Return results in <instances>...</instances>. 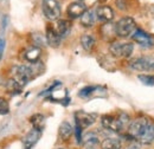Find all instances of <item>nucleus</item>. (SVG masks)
Returning a JSON list of instances; mask_svg holds the SVG:
<instances>
[{
    "mask_svg": "<svg viewBox=\"0 0 154 149\" xmlns=\"http://www.w3.org/2000/svg\"><path fill=\"white\" fill-rule=\"evenodd\" d=\"M33 39V43H35V46H38V47H40L45 41H46V39H45V37H43L40 33H36L35 35V37L32 38Z\"/></svg>",
    "mask_w": 154,
    "mask_h": 149,
    "instance_id": "nucleus-26",
    "label": "nucleus"
},
{
    "mask_svg": "<svg viewBox=\"0 0 154 149\" xmlns=\"http://www.w3.org/2000/svg\"><path fill=\"white\" fill-rule=\"evenodd\" d=\"M95 90H96V87H85V88H83L82 90H79L78 96H79V97H83V98L89 97L91 93H94Z\"/></svg>",
    "mask_w": 154,
    "mask_h": 149,
    "instance_id": "nucleus-24",
    "label": "nucleus"
},
{
    "mask_svg": "<svg viewBox=\"0 0 154 149\" xmlns=\"http://www.w3.org/2000/svg\"><path fill=\"white\" fill-rule=\"evenodd\" d=\"M136 30L135 20L132 17H123L115 24V33L117 37L127 38Z\"/></svg>",
    "mask_w": 154,
    "mask_h": 149,
    "instance_id": "nucleus-2",
    "label": "nucleus"
},
{
    "mask_svg": "<svg viewBox=\"0 0 154 149\" xmlns=\"http://www.w3.org/2000/svg\"><path fill=\"white\" fill-rule=\"evenodd\" d=\"M95 38L90 35H84L81 38V45L85 51H91L95 46Z\"/></svg>",
    "mask_w": 154,
    "mask_h": 149,
    "instance_id": "nucleus-21",
    "label": "nucleus"
},
{
    "mask_svg": "<svg viewBox=\"0 0 154 149\" xmlns=\"http://www.w3.org/2000/svg\"><path fill=\"white\" fill-rule=\"evenodd\" d=\"M13 74H14L13 79L23 88V87H25L26 83L33 77L35 70H33V66L18 65V66H16V68L13 69Z\"/></svg>",
    "mask_w": 154,
    "mask_h": 149,
    "instance_id": "nucleus-3",
    "label": "nucleus"
},
{
    "mask_svg": "<svg viewBox=\"0 0 154 149\" xmlns=\"http://www.w3.org/2000/svg\"><path fill=\"white\" fill-rule=\"evenodd\" d=\"M127 149H140V147H139L136 143H133V144H131Z\"/></svg>",
    "mask_w": 154,
    "mask_h": 149,
    "instance_id": "nucleus-29",
    "label": "nucleus"
},
{
    "mask_svg": "<svg viewBox=\"0 0 154 149\" xmlns=\"http://www.w3.org/2000/svg\"><path fill=\"white\" fill-rule=\"evenodd\" d=\"M134 46L132 43H119L114 41L109 46V51L114 57H129L133 53Z\"/></svg>",
    "mask_w": 154,
    "mask_h": 149,
    "instance_id": "nucleus-6",
    "label": "nucleus"
},
{
    "mask_svg": "<svg viewBox=\"0 0 154 149\" xmlns=\"http://www.w3.org/2000/svg\"><path fill=\"white\" fill-rule=\"evenodd\" d=\"M141 143L143 144H148V143H152L154 141V123L151 122V124L148 126V128L146 129V131L143 132V135L140 137L139 140Z\"/></svg>",
    "mask_w": 154,
    "mask_h": 149,
    "instance_id": "nucleus-18",
    "label": "nucleus"
},
{
    "mask_svg": "<svg viewBox=\"0 0 154 149\" xmlns=\"http://www.w3.org/2000/svg\"><path fill=\"white\" fill-rule=\"evenodd\" d=\"M75 132H76V137H77V142L78 143H81L82 142V137H81V135H82V129L78 127V126H76V129H75Z\"/></svg>",
    "mask_w": 154,
    "mask_h": 149,
    "instance_id": "nucleus-27",
    "label": "nucleus"
},
{
    "mask_svg": "<svg viewBox=\"0 0 154 149\" xmlns=\"http://www.w3.org/2000/svg\"><path fill=\"white\" fill-rule=\"evenodd\" d=\"M129 66L136 71H152L154 70V58L152 57H139L129 62Z\"/></svg>",
    "mask_w": 154,
    "mask_h": 149,
    "instance_id": "nucleus-7",
    "label": "nucleus"
},
{
    "mask_svg": "<svg viewBox=\"0 0 154 149\" xmlns=\"http://www.w3.org/2000/svg\"><path fill=\"white\" fill-rule=\"evenodd\" d=\"M40 53H42V50L38 46H31L29 47L25 52H24V58L27 60V62H31V63H36L40 57Z\"/></svg>",
    "mask_w": 154,
    "mask_h": 149,
    "instance_id": "nucleus-15",
    "label": "nucleus"
},
{
    "mask_svg": "<svg viewBox=\"0 0 154 149\" xmlns=\"http://www.w3.org/2000/svg\"><path fill=\"white\" fill-rule=\"evenodd\" d=\"M96 18L102 23H110L114 18V11L109 6H100L95 11Z\"/></svg>",
    "mask_w": 154,
    "mask_h": 149,
    "instance_id": "nucleus-12",
    "label": "nucleus"
},
{
    "mask_svg": "<svg viewBox=\"0 0 154 149\" xmlns=\"http://www.w3.org/2000/svg\"><path fill=\"white\" fill-rule=\"evenodd\" d=\"M10 112V105L8 102L5 98L0 97V115H7Z\"/></svg>",
    "mask_w": 154,
    "mask_h": 149,
    "instance_id": "nucleus-25",
    "label": "nucleus"
},
{
    "mask_svg": "<svg viewBox=\"0 0 154 149\" xmlns=\"http://www.w3.org/2000/svg\"><path fill=\"white\" fill-rule=\"evenodd\" d=\"M95 120H96V115H94V114H89V112L84 111L75 112L76 126H78L81 129H85V128L90 127L91 124H94Z\"/></svg>",
    "mask_w": 154,
    "mask_h": 149,
    "instance_id": "nucleus-9",
    "label": "nucleus"
},
{
    "mask_svg": "<svg viewBox=\"0 0 154 149\" xmlns=\"http://www.w3.org/2000/svg\"><path fill=\"white\" fill-rule=\"evenodd\" d=\"M59 137L64 141L69 140L70 136L74 134V129L71 127V124L69 122H63L60 126H59Z\"/></svg>",
    "mask_w": 154,
    "mask_h": 149,
    "instance_id": "nucleus-17",
    "label": "nucleus"
},
{
    "mask_svg": "<svg viewBox=\"0 0 154 149\" xmlns=\"http://www.w3.org/2000/svg\"><path fill=\"white\" fill-rule=\"evenodd\" d=\"M40 136H42V131L38 129L33 128L32 130H30L23 140V149H31L38 142Z\"/></svg>",
    "mask_w": 154,
    "mask_h": 149,
    "instance_id": "nucleus-10",
    "label": "nucleus"
},
{
    "mask_svg": "<svg viewBox=\"0 0 154 149\" xmlns=\"http://www.w3.org/2000/svg\"><path fill=\"white\" fill-rule=\"evenodd\" d=\"M4 49H5V40L0 38V59L2 57V53H4Z\"/></svg>",
    "mask_w": 154,
    "mask_h": 149,
    "instance_id": "nucleus-28",
    "label": "nucleus"
},
{
    "mask_svg": "<svg viewBox=\"0 0 154 149\" xmlns=\"http://www.w3.org/2000/svg\"><path fill=\"white\" fill-rule=\"evenodd\" d=\"M30 122L35 129H38L42 131L44 129V126H45V117L42 114H36L30 118Z\"/></svg>",
    "mask_w": 154,
    "mask_h": 149,
    "instance_id": "nucleus-22",
    "label": "nucleus"
},
{
    "mask_svg": "<svg viewBox=\"0 0 154 149\" xmlns=\"http://www.w3.org/2000/svg\"><path fill=\"white\" fill-rule=\"evenodd\" d=\"M42 8L44 16L49 20H58L60 17V6L57 0H43Z\"/></svg>",
    "mask_w": 154,
    "mask_h": 149,
    "instance_id": "nucleus-5",
    "label": "nucleus"
},
{
    "mask_svg": "<svg viewBox=\"0 0 154 149\" xmlns=\"http://www.w3.org/2000/svg\"><path fill=\"white\" fill-rule=\"evenodd\" d=\"M129 122V117L126 114H120L117 116L113 115H104L101 118V123L102 126L112 131H121Z\"/></svg>",
    "mask_w": 154,
    "mask_h": 149,
    "instance_id": "nucleus-1",
    "label": "nucleus"
},
{
    "mask_svg": "<svg viewBox=\"0 0 154 149\" xmlns=\"http://www.w3.org/2000/svg\"><path fill=\"white\" fill-rule=\"evenodd\" d=\"M87 11V7L83 2L81 1H75V2H71L69 6H68V10H66V13H68V17L71 19H76L79 18L84 12Z\"/></svg>",
    "mask_w": 154,
    "mask_h": 149,
    "instance_id": "nucleus-11",
    "label": "nucleus"
},
{
    "mask_svg": "<svg viewBox=\"0 0 154 149\" xmlns=\"http://www.w3.org/2000/svg\"><path fill=\"white\" fill-rule=\"evenodd\" d=\"M96 14L93 10H87L82 16H81V24L84 27H91L95 24Z\"/></svg>",
    "mask_w": 154,
    "mask_h": 149,
    "instance_id": "nucleus-16",
    "label": "nucleus"
},
{
    "mask_svg": "<svg viewBox=\"0 0 154 149\" xmlns=\"http://www.w3.org/2000/svg\"><path fill=\"white\" fill-rule=\"evenodd\" d=\"M132 38L135 43H137L141 47H145V49H149L154 45V39L152 36H149L148 33H146L145 31L142 30H139L136 29L133 35H132Z\"/></svg>",
    "mask_w": 154,
    "mask_h": 149,
    "instance_id": "nucleus-8",
    "label": "nucleus"
},
{
    "mask_svg": "<svg viewBox=\"0 0 154 149\" xmlns=\"http://www.w3.org/2000/svg\"><path fill=\"white\" fill-rule=\"evenodd\" d=\"M149 124H151V122L146 117H139V118L134 120L133 122H131V124L128 127V132L132 137H134L135 140L139 141Z\"/></svg>",
    "mask_w": 154,
    "mask_h": 149,
    "instance_id": "nucleus-4",
    "label": "nucleus"
},
{
    "mask_svg": "<svg viewBox=\"0 0 154 149\" xmlns=\"http://www.w3.org/2000/svg\"><path fill=\"white\" fill-rule=\"evenodd\" d=\"M137 78L139 81H141L142 84L148 87H154V76L152 74H139Z\"/></svg>",
    "mask_w": 154,
    "mask_h": 149,
    "instance_id": "nucleus-23",
    "label": "nucleus"
},
{
    "mask_svg": "<svg viewBox=\"0 0 154 149\" xmlns=\"http://www.w3.org/2000/svg\"><path fill=\"white\" fill-rule=\"evenodd\" d=\"M56 32L58 33V36L60 38H64L66 37L71 30V23L69 20H58L57 21V25L55 27Z\"/></svg>",
    "mask_w": 154,
    "mask_h": 149,
    "instance_id": "nucleus-14",
    "label": "nucleus"
},
{
    "mask_svg": "<svg viewBox=\"0 0 154 149\" xmlns=\"http://www.w3.org/2000/svg\"><path fill=\"white\" fill-rule=\"evenodd\" d=\"M83 141H84L83 144H84V147L87 149H96L98 147V144H100L98 137H97L96 135H94V134H88L84 137Z\"/></svg>",
    "mask_w": 154,
    "mask_h": 149,
    "instance_id": "nucleus-19",
    "label": "nucleus"
},
{
    "mask_svg": "<svg viewBox=\"0 0 154 149\" xmlns=\"http://www.w3.org/2000/svg\"><path fill=\"white\" fill-rule=\"evenodd\" d=\"M101 148L102 149H121V141L119 138L114 137H109L102 141L101 143Z\"/></svg>",
    "mask_w": 154,
    "mask_h": 149,
    "instance_id": "nucleus-20",
    "label": "nucleus"
},
{
    "mask_svg": "<svg viewBox=\"0 0 154 149\" xmlns=\"http://www.w3.org/2000/svg\"><path fill=\"white\" fill-rule=\"evenodd\" d=\"M45 39H46V43H48L50 46H52V47H58L59 44H60V39H62V38L58 36L56 30H55L52 26H48V27H46Z\"/></svg>",
    "mask_w": 154,
    "mask_h": 149,
    "instance_id": "nucleus-13",
    "label": "nucleus"
}]
</instances>
